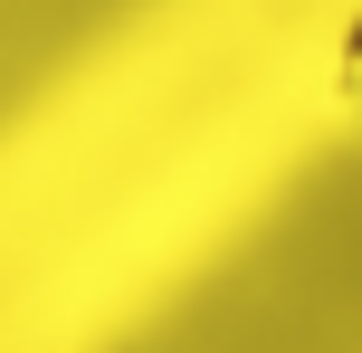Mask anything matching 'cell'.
I'll list each match as a JSON object with an SVG mask.
<instances>
[{"instance_id": "obj_1", "label": "cell", "mask_w": 362, "mask_h": 353, "mask_svg": "<svg viewBox=\"0 0 362 353\" xmlns=\"http://www.w3.org/2000/svg\"><path fill=\"white\" fill-rule=\"evenodd\" d=\"M325 96L344 125H362V0L344 10V29H334V57H325Z\"/></svg>"}]
</instances>
